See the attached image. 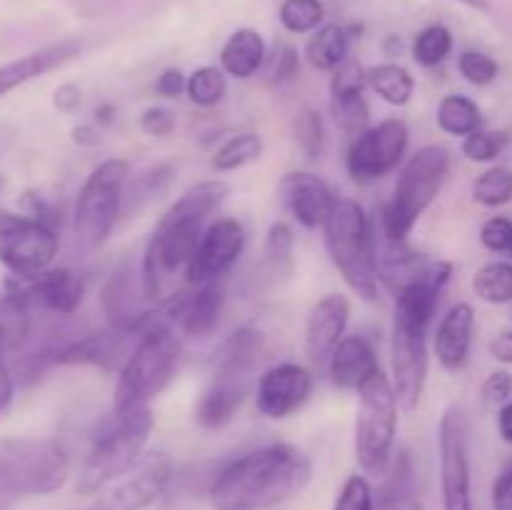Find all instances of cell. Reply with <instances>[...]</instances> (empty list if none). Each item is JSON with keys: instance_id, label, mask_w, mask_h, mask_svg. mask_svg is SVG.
I'll use <instances>...</instances> for the list:
<instances>
[{"instance_id": "6da1fadb", "label": "cell", "mask_w": 512, "mask_h": 510, "mask_svg": "<svg viewBox=\"0 0 512 510\" xmlns=\"http://www.w3.org/2000/svg\"><path fill=\"white\" fill-rule=\"evenodd\" d=\"M313 463L293 443H270L225 465L210 483L215 510H268L303 493Z\"/></svg>"}, {"instance_id": "7a4b0ae2", "label": "cell", "mask_w": 512, "mask_h": 510, "mask_svg": "<svg viewBox=\"0 0 512 510\" xmlns=\"http://www.w3.org/2000/svg\"><path fill=\"white\" fill-rule=\"evenodd\" d=\"M230 195V185L225 180L213 178L195 183L165 210L163 218L155 225L143 260H140V278L148 300L163 298V290L180 270H188L203 238V223L225 203Z\"/></svg>"}, {"instance_id": "3957f363", "label": "cell", "mask_w": 512, "mask_h": 510, "mask_svg": "<svg viewBox=\"0 0 512 510\" xmlns=\"http://www.w3.org/2000/svg\"><path fill=\"white\" fill-rule=\"evenodd\" d=\"M183 343L175 325H153L140 335L128 360L118 370L113 390V415L120 420L153 413L150 403L173 383Z\"/></svg>"}, {"instance_id": "277c9868", "label": "cell", "mask_w": 512, "mask_h": 510, "mask_svg": "<svg viewBox=\"0 0 512 510\" xmlns=\"http://www.w3.org/2000/svg\"><path fill=\"white\" fill-rule=\"evenodd\" d=\"M263 348L265 335L253 325H243L215 350L210 383L195 405V420L200 428L220 430L235 418L253 388V373Z\"/></svg>"}, {"instance_id": "5b68a950", "label": "cell", "mask_w": 512, "mask_h": 510, "mask_svg": "<svg viewBox=\"0 0 512 510\" xmlns=\"http://www.w3.org/2000/svg\"><path fill=\"white\" fill-rule=\"evenodd\" d=\"M155 428L153 413L120 420L113 413L95 425L90 435L88 453L80 465L75 490L80 495H93L128 475L145 458V445Z\"/></svg>"}, {"instance_id": "8992f818", "label": "cell", "mask_w": 512, "mask_h": 510, "mask_svg": "<svg viewBox=\"0 0 512 510\" xmlns=\"http://www.w3.org/2000/svg\"><path fill=\"white\" fill-rule=\"evenodd\" d=\"M330 260L355 295L378 298V255L375 230L365 210L355 200L338 198L323 225Z\"/></svg>"}, {"instance_id": "52a82bcc", "label": "cell", "mask_w": 512, "mask_h": 510, "mask_svg": "<svg viewBox=\"0 0 512 510\" xmlns=\"http://www.w3.org/2000/svg\"><path fill=\"white\" fill-rule=\"evenodd\" d=\"M450 173V150L433 143L410 155L395 183L393 198L380 218V235L388 243H405L420 215L433 205Z\"/></svg>"}, {"instance_id": "ba28073f", "label": "cell", "mask_w": 512, "mask_h": 510, "mask_svg": "<svg viewBox=\"0 0 512 510\" xmlns=\"http://www.w3.org/2000/svg\"><path fill=\"white\" fill-rule=\"evenodd\" d=\"M70 475L68 450L48 438H0V495H50Z\"/></svg>"}, {"instance_id": "9c48e42d", "label": "cell", "mask_w": 512, "mask_h": 510, "mask_svg": "<svg viewBox=\"0 0 512 510\" xmlns=\"http://www.w3.org/2000/svg\"><path fill=\"white\" fill-rule=\"evenodd\" d=\"M358 420H355V458L370 475H385L393 465L395 435H398V395L383 370L365 380L358 390Z\"/></svg>"}, {"instance_id": "30bf717a", "label": "cell", "mask_w": 512, "mask_h": 510, "mask_svg": "<svg viewBox=\"0 0 512 510\" xmlns=\"http://www.w3.org/2000/svg\"><path fill=\"white\" fill-rule=\"evenodd\" d=\"M130 178V163L123 158L103 160L80 188L75 200L73 233L83 250H95L110 238L123 215V193Z\"/></svg>"}, {"instance_id": "8fae6325", "label": "cell", "mask_w": 512, "mask_h": 510, "mask_svg": "<svg viewBox=\"0 0 512 510\" xmlns=\"http://www.w3.org/2000/svg\"><path fill=\"white\" fill-rule=\"evenodd\" d=\"M433 318L395 308L393 313V388L405 413H413L423 400L428 380V333Z\"/></svg>"}, {"instance_id": "7c38bea8", "label": "cell", "mask_w": 512, "mask_h": 510, "mask_svg": "<svg viewBox=\"0 0 512 510\" xmlns=\"http://www.w3.org/2000/svg\"><path fill=\"white\" fill-rule=\"evenodd\" d=\"M408 143L410 130L400 118H388L380 120L378 125H370L363 135L350 143L348 158H345L348 175L360 185L385 178L403 163Z\"/></svg>"}, {"instance_id": "4fadbf2b", "label": "cell", "mask_w": 512, "mask_h": 510, "mask_svg": "<svg viewBox=\"0 0 512 510\" xmlns=\"http://www.w3.org/2000/svg\"><path fill=\"white\" fill-rule=\"evenodd\" d=\"M438 450L443 510H473V498H470L468 430H465L460 410L448 408L443 413V418H440Z\"/></svg>"}, {"instance_id": "5bb4252c", "label": "cell", "mask_w": 512, "mask_h": 510, "mask_svg": "<svg viewBox=\"0 0 512 510\" xmlns=\"http://www.w3.org/2000/svg\"><path fill=\"white\" fill-rule=\"evenodd\" d=\"M58 248L60 240L53 225L28 215L13 233L0 240V263L15 278H35L50 268Z\"/></svg>"}, {"instance_id": "9a60e30c", "label": "cell", "mask_w": 512, "mask_h": 510, "mask_svg": "<svg viewBox=\"0 0 512 510\" xmlns=\"http://www.w3.org/2000/svg\"><path fill=\"white\" fill-rule=\"evenodd\" d=\"M245 248V230L235 218H218L205 228L198 250L188 263L185 278L190 285H205L223 280V275L238 263Z\"/></svg>"}, {"instance_id": "2e32d148", "label": "cell", "mask_w": 512, "mask_h": 510, "mask_svg": "<svg viewBox=\"0 0 512 510\" xmlns=\"http://www.w3.org/2000/svg\"><path fill=\"white\" fill-rule=\"evenodd\" d=\"M313 393V375L298 363H280L265 370L255 388L258 413L268 420H285L298 413Z\"/></svg>"}, {"instance_id": "e0dca14e", "label": "cell", "mask_w": 512, "mask_h": 510, "mask_svg": "<svg viewBox=\"0 0 512 510\" xmlns=\"http://www.w3.org/2000/svg\"><path fill=\"white\" fill-rule=\"evenodd\" d=\"M140 335L143 333L135 328L108 325L100 333L80 335L63 343V348L55 353L53 365H95L100 370H120Z\"/></svg>"}, {"instance_id": "ac0fdd59", "label": "cell", "mask_w": 512, "mask_h": 510, "mask_svg": "<svg viewBox=\"0 0 512 510\" xmlns=\"http://www.w3.org/2000/svg\"><path fill=\"white\" fill-rule=\"evenodd\" d=\"M8 293L20 295L30 308L55 315L78 313L85 295V283L75 270L55 268L35 275V278L8 280Z\"/></svg>"}, {"instance_id": "d6986e66", "label": "cell", "mask_w": 512, "mask_h": 510, "mask_svg": "<svg viewBox=\"0 0 512 510\" xmlns=\"http://www.w3.org/2000/svg\"><path fill=\"white\" fill-rule=\"evenodd\" d=\"M108 495L100 510H145L165 493L173 478V460L168 453H148L128 475H123Z\"/></svg>"}, {"instance_id": "ffe728a7", "label": "cell", "mask_w": 512, "mask_h": 510, "mask_svg": "<svg viewBox=\"0 0 512 510\" xmlns=\"http://www.w3.org/2000/svg\"><path fill=\"white\" fill-rule=\"evenodd\" d=\"M278 193L290 215L308 230L323 228L338 200L330 185L313 173H288L280 180Z\"/></svg>"}, {"instance_id": "44dd1931", "label": "cell", "mask_w": 512, "mask_h": 510, "mask_svg": "<svg viewBox=\"0 0 512 510\" xmlns=\"http://www.w3.org/2000/svg\"><path fill=\"white\" fill-rule=\"evenodd\" d=\"M350 320V300L340 293H330L313 305L305 325V350L313 363H323L340 340Z\"/></svg>"}, {"instance_id": "7402d4cb", "label": "cell", "mask_w": 512, "mask_h": 510, "mask_svg": "<svg viewBox=\"0 0 512 510\" xmlns=\"http://www.w3.org/2000/svg\"><path fill=\"white\" fill-rule=\"evenodd\" d=\"M80 50H83V43L70 38L53 45H45V48L33 50L28 55H20V58L10 60V63H3L0 65V98L8 95L10 90L30 83V80H38L43 75L53 73V70L63 68L70 60L78 58Z\"/></svg>"}, {"instance_id": "603a6c76", "label": "cell", "mask_w": 512, "mask_h": 510, "mask_svg": "<svg viewBox=\"0 0 512 510\" xmlns=\"http://www.w3.org/2000/svg\"><path fill=\"white\" fill-rule=\"evenodd\" d=\"M475 310L470 303H455L435 330V355L445 370H460L468 363L473 345Z\"/></svg>"}, {"instance_id": "cb8c5ba5", "label": "cell", "mask_w": 512, "mask_h": 510, "mask_svg": "<svg viewBox=\"0 0 512 510\" xmlns=\"http://www.w3.org/2000/svg\"><path fill=\"white\" fill-rule=\"evenodd\" d=\"M378 370V355L363 335H345L330 355V378L340 390H360Z\"/></svg>"}, {"instance_id": "d4e9b609", "label": "cell", "mask_w": 512, "mask_h": 510, "mask_svg": "<svg viewBox=\"0 0 512 510\" xmlns=\"http://www.w3.org/2000/svg\"><path fill=\"white\" fill-rule=\"evenodd\" d=\"M225 303V285L223 280L198 285L193 295H185L183 308H180L178 325L188 338H205L218 325L220 313Z\"/></svg>"}, {"instance_id": "484cf974", "label": "cell", "mask_w": 512, "mask_h": 510, "mask_svg": "<svg viewBox=\"0 0 512 510\" xmlns=\"http://www.w3.org/2000/svg\"><path fill=\"white\" fill-rule=\"evenodd\" d=\"M265 60H268L265 40L253 28L235 30L220 50V68L225 75H233L238 80L253 78L260 68H265Z\"/></svg>"}, {"instance_id": "4316f807", "label": "cell", "mask_w": 512, "mask_h": 510, "mask_svg": "<svg viewBox=\"0 0 512 510\" xmlns=\"http://www.w3.org/2000/svg\"><path fill=\"white\" fill-rule=\"evenodd\" d=\"M33 338V308L20 295L0 298V355H18Z\"/></svg>"}, {"instance_id": "83f0119b", "label": "cell", "mask_w": 512, "mask_h": 510, "mask_svg": "<svg viewBox=\"0 0 512 510\" xmlns=\"http://www.w3.org/2000/svg\"><path fill=\"white\" fill-rule=\"evenodd\" d=\"M350 53V33L345 25L328 23L313 33V38L305 45V58L315 70L335 73L340 65L348 60Z\"/></svg>"}, {"instance_id": "f1b7e54d", "label": "cell", "mask_w": 512, "mask_h": 510, "mask_svg": "<svg viewBox=\"0 0 512 510\" xmlns=\"http://www.w3.org/2000/svg\"><path fill=\"white\" fill-rule=\"evenodd\" d=\"M368 88L378 93L390 105H408L415 95V78L408 68L398 63H380L373 68H365Z\"/></svg>"}, {"instance_id": "f546056e", "label": "cell", "mask_w": 512, "mask_h": 510, "mask_svg": "<svg viewBox=\"0 0 512 510\" xmlns=\"http://www.w3.org/2000/svg\"><path fill=\"white\" fill-rule=\"evenodd\" d=\"M438 128L455 138H468L470 133L483 128V113L478 103L468 95H445L438 105Z\"/></svg>"}, {"instance_id": "4dcf8cb0", "label": "cell", "mask_w": 512, "mask_h": 510, "mask_svg": "<svg viewBox=\"0 0 512 510\" xmlns=\"http://www.w3.org/2000/svg\"><path fill=\"white\" fill-rule=\"evenodd\" d=\"M365 90H330V113L335 125L355 140L370 128V105Z\"/></svg>"}, {"instance_id": "1f68e13d", "label": "cell", "mask_w": 512, "mask_h": 510, "mask_svg": "<svg viewBox=\"0 0 512 510\" xmlns=\"http://www.w3.org/2000/svg\"><path fill=\"white\" fill-rule=\"evenodd\" d=\"M170 180H173V165H153L145 173L138 175L135 183L125 185L123 193V215L135 213V208L143 210L145 205H150L153 200H158L165 190L170 188Z\"/></svg>"}, {"instance_id": "d6a6232c", "label": "cell", "mask_w": 512, "mask_h": 510, "mask_svg": "<svg viewBox=\"0 0 512 510\" xmlns=\"http://www.w3.org/2000/svg\"><path fill=\"white\" fill-rule=\"evenodd\" d=\"M263 150V138H260L258 133H240L225 140V143L215 150V155L210 158V165H213V170H218V173H230V170L245 168V165L260 160Z\"/></svg>"}, {"instance_id": "836d02e7", "label": "cell", "mask_w": 512, "mask_h": 510, "mask_svg": "<svg viewBox=\"0 0 512 510\" xmlns=\"http://www.w3.org/2000/svg\"><path fill=\"white\" fill-rule=\"evenodd\" d=\"M473 293L493 305H505L512 300V263L490 260L473 275Z\"/></svg>"}, {"instance_id": "e575fe53", "label": "cell", "mask_w": 512, "mask_h": 510, "mask_svg": "<svg viewBox=\"0 0 512 510\" xmlns=\"http://www.w3.org/2000/svg\"><path fill=\"white\" fill-rule=\"evenodd\" d=\"M185 93L198 108H215L228 93V78H225L223 68L203 65V68L193 70L188 75V90Z\"/></svg>"}, {"instance_id": "d590c367", "label": "cell", "mask_w": 512, "mask_h": 510, "mask_svg": "<svg viewBox=\"0 0 512 510\" xmlns=\"http://www.w3.org/2000/svg\"><path fill=\"white\" fill-rule=\"evenodd\" d=\"M473 198L485 208H503L512 203V170L505 165H495L478 175L473 183Z\"/></svg>"}, {"instance_id": "8d00e7d4", "label": "cell", "mask_w": 512, "mask_h": 510, "mask_svg": "<svg viewBox=\"0 0 512 510\" xmlns=\"http://www.w3.org/2000/svg\"><path fill=\"white\" fill-rule=\"evenodd\" d=\"M450 50H453V33L440 23L428 25V28L420 30L418 38H415L413 58L415 63L423 65V68H435V65H440L448 58Z\"/></svg>"}, {"instance_id": "74e56055", "label": "cell", "mask_w": 512, "mask_h": 510, "mask_svg": "<svg viewBox=\"0 0 512 510\" xmlns=\"http://www.w3.org/2000/svg\"><path fill=\"white\" fill-rule=\"evenodd\" d=\"M325 18V8L320 0H285L280 5V23L288 33L303 35L320 28Z\"/></svg>"}, {"instance_id": "f35d334b", "label": "cell", "mask_w": 512, "mask_h": 510, "mask_svg": "<svg viewBox=\"0 0 512 510\" xmlns=\"http://www.w3.org/2000/svg\"><path fill=\"white\" fill-rule=\"evenodd\" d=\"M295 143L308 160H318L325 148V125L318 110L303 108L293 120Z\"/></svg>"}, {"instance_id": "ab89813d", "label": "cell", "mask_w": 512, "mask_h": 510, "mask_svg": "<svg viewBox=\"0 0 512 510\" xmlns=\"http://www.w3.org/2000/svg\"><path fill=\"white\" fill-rule=\"evenodd\" d=\"M510 143V135L505 130H475L468 138H463V155L473 163H490L498 158Z\"/></svg>"}, {"instance_id": "60d3db41", "label": "cell", "mask_w": 512, "mask_h": 510, "mask_svg": "<svg viewBox=\"0 0 512 510\" xmlns=\"http://www.w3.org/2000/svg\"><path fill=\"white\" fill-rule=\"evenodd\" d=\"M293 250H295V233L288 223L275 220L265 235V255L275 270L290 273L293 268Z\"/></svg>"}, {"instance_id": "b9f144b4", "label": "cell", "mask_w": 512, "mask_h": 510, "mask_svg": "<svg viewBox=\"0 0 512 510\" xmlns=\"http://www.w3.org/2000/svg\"><path fill=\"white\" fill-rule=\"evenodd\" d=\"M458 70L468 83L478 85H490L500 73V65L498 60L490 58L488 53H480V50H465L463 55L458 58Z\"/></svg>"}, {"instance_id": "7bdbcfd3", "label": "cell", "mask_w": 512, "mask_h": 510, "mask_svg": "<svg viewBox=\"0 0 512 510\" xmlns=\"http://www.w3.org/2000/svg\"><path fill=\"white\" fill-rule=\"evenodd\" d=\"M300 70V58L298 50L288 43L275 45L273 55H268L265 60V73H268V80L273 85H288L298 78Z\"/></svg>"}, {"instance_id": "ee69618b", "label": "cell", "mask_w": 512, "mask_h": 510, "mask_svg": "<svg viewBox=\"0 0 512 510\" xmlns=\"http://www.w3.org/2000/svg\"><path fill=\"white\" fill-rule=\"evenodd\" d=\"M410 480H413V470H410L408 455H400L393 460V470H390L388 485L383 490L385 508H398V505H410Z\"/></svg>"}, {"instance_id": "f6af8a7d", "label": "cell", "mask_w": 512, "mask_h": 510, "mask_svg": "<svg viewBox=\"0 0 512 510\" xmlns=\"http://www.w3.org/2000/svg\"><path fill=\"white\" fill-rule=\"evenodd\" d=\"M335 510H375L373 485L365 475H350L335 500Z\"/></svg>"}, {"instance_id": "bcb514c9", "label": "cell", "mask_w": 512, "mask_h": 510, "mask_svg": "<svg viewBox=\"0 0 512 510\" xmlns=\"http://www.w3.org/2000/svg\"><path fill=\"white\" fill-rule=\"evenodd\" d=\"M480 243L493 253H510L512 248V220L495 215V218L485 220L480 228Z\"/></svg>"}, {"instance_id": "7dc6e473", "label": "cell", "mask_w": 512, "mask_h": 510, "mask_svg": "<svg viewBox=\"0 0 512 510\" xmlns=\"http://www.w3.org/2000/svg\"><path fill=\"white\" fill-rule=\"evenodd\" d=\"M480 393H483L485 405H493V408L495 405H500V408H503L508 400H512V373L510 370H495V373H490L488 378H485Z\"/></svg>"}, {"instance_id": "c3c4849f", "label": "cell", "mask_w": 512, "mask_h": 510, "mask_svg": "<svg viewBox=\"0 0 512 510\" xmlns=\"http://www.w3.org/2000/svg\"><path fill=\"white\" fill-rule=\"evenodd\" d=\"M175 113L168 108H160V105H153V108L145 110L140 115V128L143 133L153 135V138H168V135L175 133Z\"/></svg>"}, {"instance_id": "681fc988", "label": "cell", "mask_w": 512, "mask_h": 510, "mask_svg": "<svg viewBox=\"0 0 512 510\" xmlns=\"http://www.w3.org/2000/svg\"><path fill=\"white\" fill-rule=\"evenodd\" d=\"M185 90H188V78H185L183 70L178 68L163 70V73L158 75V80H155V93H158L160 98H178Z\"/></svg>"}, {"instance_id": "f907efd6", "label": "cell", "mask_w": 512, "mask_h": 510, "mask_svg": "<svg viewBox=\"0 0 512 510\" xmlns=\"http://www.w3.org/2000/svg\"><path fill=\"white\" fill-rule=\"evenodd\" d=\"M493 510H512V468L500 473L493 483Z\"/></svg>"}, {"instance_id": "816d5d0a", "label": "cell", "mask_w": 512, "mask_h": 510, "mask_svg": "<svg viewBox=\"0 0 512 510\" xmlns=\"http://www.w3.org/2000/svg\"><path fill=\"white\" fill-rule=\"evenodd\" d=\"M13 398H15L13 373H10L8 365H5V360H3V355H0V415L8 413L10 405H13Z\"/></svg>"}, {"instance_id": "f5cc1de1", "label": "cell", "mask_w": 512, "mask_h": 510, "mask_svg": "<svg viewBox=\"0 0 512 510\" xmlns=\"http://www.w3.org/2000/svg\"><path fill=\"white\" fill-rule=\"evenodd\" d=\"M55 108L63 110V113H73L75 108L80 105V88L73 83H65L55 90V98H53Z\"/></svg>"}, {"instance_id": "db71d44e", "label": "cell", "mask_w": 512, "mask_h": 510, "mask_svg": "<svg viewBox=\"0 0 512 510\" xmlns=\"http://www.w3.org/2000/svg\"><path fill=\"white\" fill-rule=\"evenodd\" d=\"M490 355L500 363L512 365V330H503L490 340Z\"/></svg>"}, {"instance_id": "11a10c76", "label": "cell", "mask_w": 512, "mask_h": 510, "mask_svg": "<svg viewBox=\"0 0 512 510\" xmlns=\"http://www.w3.org/2000/svg\"><path fill=\"white\" fill-rule=\"evenodd\" d=\"M498 430H500V438H503L505 443L512 445V400H508V403L500 408Z\"/></svg>"}, {"instance_id": "9f6ffc18", "label": "cell", "mask_w": 512, "mask_h": 510, "mask_svg": "<svg viewBox=\"0 0 512 510\" xmlns=\"http://www.w3.org/2000/svg\"><path fill=\"white\" fill-rule=\"evenodd\" d=\"M73 138L75 143H83V145L98 143V133H95L93 125H78V128L73 130Z\"/></svg>"}, {"instance_id": "6f0895ef", "label": "cell", "mask_w": 512, "mask_h": 510, "mask_svg": "<svg viewBox=\"0 0 512 510\" xmlns=\"http://www.w3.org/2000/svg\"><path fill=\"white\" fill-rule=\"evenodd\" d=\"M458 3L468 5V8H475V10H488L490 8V0H458Z\"/></svg>"}, {"instance_id": "680465c9", "label": "cell", "mask_w": 512, "mask_h": 510, "mask_svg": "<svg viewBox=\"0 0 512 510\" xmlns=\"http://www.w3.org/2000/svg\"><path fill=\"white\" fill-rule=\"evenodd\" d=\"M405 510H425V508H423V505H420V503H415V500H413V503H410L408 508H405Z\"/></svg>"}, {"instance_id": "91938a15", "label": "cell", "mask_w": 512, "mask_h": 510, "mask_svg": "<svg viewBox=\"0 0 512 510\" xmlns=\"http://www.w3.org/2000/svg\"><path fill=\"white\" fill-rule=\"evenodd\" d=\"M0 185H3V180H0Z\"/></svg>"}, {"instance_id": "94428289", "label": "cell", "mask_w": 512, "mask_h": 510, "mask_svg": "<svg viewBox=\"0 0 512 510\" xmlns=\"http://www.w3.org/2000/svg\"><path fill=\"white\" fill-rule=\"evenodd\" d=\"M510 255H512V248H510Z\"/></svg>"}]
</instances>
